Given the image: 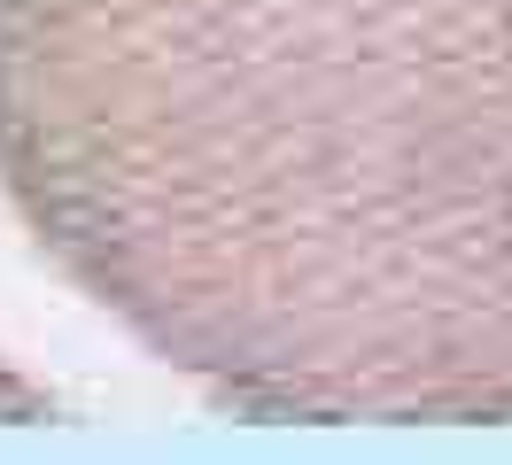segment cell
<instances>
[{
	"label": "cell",
	"instance_id": "obj_1",
	"mask_svg": "<svg viewBox=\"0 0 512 465\" xmlns=\"http://www.w3.org/2000/svg\"><path fill=\"white\" fill-rule=\"evenodd\" d=\"M0 194L256 427H512V0H0Z\"/></svg>",
	"mask_w": 512,
	"mask_h": 465
}]
</instances>
